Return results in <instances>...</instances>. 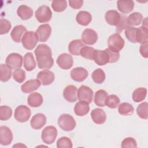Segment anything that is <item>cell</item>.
Returning <instances> with one entry per match:
<instances>
[{"mask_svg":"<svg viewBox=\"0 0 148 148\" xmlns=\"http://www.w3.org/2000/svg\"><path fill=\"white\" fill-rule=\"evenodd\" d=\"M35 16L39 23H47L52 17V12L48 6L42 5L35 11Z\"/></svg>","mask_w":148,"mask_h":148,"instance_id":"5","label":"cell"},{"mask_svg":"<svg viewBox=\"0 0 148 148\" xmlns=\"http://www.w3.org/2000/svg\"><path fill=\"white\" fill-rule=\"evenodd\" d=\"M90 110L89 103L86 101H80L74 107V112L78 116H83L87 114Z\"/></svg>","mask_w":148,"mask_h":148,"instance_id":"24","label":"cell"},{"mask_svg":"<svg viewBox=\"0 0 148 148\" xmlns=\"http://www.w3.org/2000/svg\"><path fill=\"white\" fill-rule=\"evenodd\" d=\"M148 39V29L146 27L141 26L137 28L136 34V42L143 43L147 41Z\"/></svg>","mask_w":148,"mask_h":148,"instance_id":"33","label":"cell"},{"mask_svg":"<svg viewBox=\"0 0 148 148\" xmlns=\"http://www.w3.org/2000/svg\"><path fill=\"white\" fill-rule=\"evenodd\" d=\"M120 103L119 98L114 94L108 95L105 101V105L111 109L116 108Z\"/></svg>","mask_w":148,"mask_h":148,"instance_id":"37","label":"cell"},{"mask_svg":"<svg viewBox=\"0 0 148 148\" xmlns=\"http://www.w3.org/2000/svg\"><path fill=\"white\" fill-rule=\"evenodd\" d=\"M17 14L21 20H27L32 16L33 10L30 7L25 5H21L18 6L17 10Z\"/></svg>","mask_w":148,"mask_h":148,"instance_id":"26","label":"cell"},{"mask_svg":"<svg viewBox=\"0 0 148 148\" xmlns=\"http://www.w3.org/2000/svg\"><path fill=\"white\" fill-rule=\"evenodd\" d=\"M134 111V109L132 105L127 102L121 103L118 106V112L121 115H131L133 113Z\"/></svg>","mask_w":148,"mask_h":148,"instance_id":"35","label":"cell"},{"mask_svg":"<svg viewBox=\"0 0 148 148\" xmlns=\"http://www.w3.org/2000/svg\"><path fill=\"white\" fill-rule=\"evenodd\" d=\"M26 31L27 29L23 25H17L15 26L10 33L12 40L16 43H20L21 40H22L23 35L26 32Z\"/></svg>","mask_w":148,"mask_h":148,"instance_id":"22","label":"cell"},{"mask_svg":"<svg viewBox=\"0 0 148 148\" xmlns=\"http://www.w3.org/2000/svg\"><path fill=\"white\" fill-rule=\"evenodd\" d=\"M147 18L146 17V18H145V20H143V21H142V25H142V26H145V27H147Z\"/></svg>","mask_w":148,"mask_h":148,"instance_id":"51","label":"cell"},{"mask_svg":"<svg viewBox=\"0 0 148 148\" xmlns=\"http://www.w3.org/2000/svg\"><path fill=\"white\" fill-rule=\"evenodd\" d=\"M137 28L134 27H130L125 30V35L127 39L132 43H136V34Z\"/></svg>","mask_w":148,"mask_h":148,"instance_id":"43","label":"cell"},{"mask_svg":"<svg viewBox=\"0 0 148 148\" xmlns=\"http://www.w3.org/2000/svg\"><path fill=\"white\" fill-rule=\"evenodd\" d=\"M76 21L81 25L86 26L91 21V14L87 11H80L76 17Z\"/></svg>","mask_w":148,"mask_h":148,"instance_id":"27","label":"cell"},{"mask_svg":"<svg viewBox=\"0 0 148 148\" xmlns=\"http://www.w3.org/2000/svg\"><path fill=\"white\" fill-rule=\"evenodd\" d=\"M93 60L98 65H104L109 62V56L106 50H95Z\"/></svg>","mask_w":148,"mask_h":148,"instance_id":"15","label":"cell"},{"mask_svg":"<svg viewBox=\"0 0 148 148\" xmlns=\"http://www.w3.org/2000/svg\"><path fill=\"white\" fill-rule=\"evenodd\" d=\"M91 77L95 83L101 84L105 81L106 76L104 71L102 69L98 68L93 71L91 75Z\"/></svg>","mask_w":148,"mask_h":148,"instance_id":"36","label":"cell"},{"mask_svg":"<svg viewBox=\"0 0 148 148\" xmlns=\"http://www.w3.org/2000/svg\"><path fill=\"white\" fill-rule=\"evenodd\" d=\"M12 69L6 64H2L0 65V79L2 82L8 81L12 76Z\"/></svg>","mask_w":148,"mask_h":148,"instance_id":"34","label":"cell"},{"mask_svg":"<svg viewBox=\"0 0 148 148\" xmlns=\"http://www.w3.org/2000/svg\"><path fill=\"white\" fill-rule=\"evenodd\" d=\"M124 40L118 33L111 35L108 39V49L114 52L121 51L124 47Z\"/></svg>","mask_w":148,"mask_h":148,"instance_id":"2","label":"cell"},{"mask_svg":"<svg viewBox=\"0 0 148 148\" xmlns=\"http://www.w3.org/2000/svg\"><path fill=\"white\" fill-rule=\"evenodd\" d=\"M57 130L53 125L46 127L42 131L41 138L43 142L47 145L53 143L57 136Z\"/></svg>","mask_w":148,"mask_h":148,"instance_id":"6","label":"cell"},{"mask_svg":"<svg viewBox=\"0 0 148 148\" xmlns=\"http://www.w3.org/2000/svg\"><path fill=\"white\" fill-rule=\"evenodd\" d=\"M83 3V1L82 0H69V6L75 9H80L82 6Z\"/></svg>","mask_w":148,"mask_h":148,"instance_id":"50","label":"cell"},{"mask_svg":"<svg viewBox=\"0 0 148 148\" xmlns=\"http://www.w3.org/2000/svg\"><path fill=\"white\" fill-rule=\"evenodd\" d=\"M36 34L39 42H45L49 38L51 33V28L48 24H42L36 30Z\"/></svg>","mask_w":148,"mask_h":148,"instance_id":"11","label":"cell"},{"mask_svg":"<svg viewBox=\"0 0 148 148\" xmlns=\"http://www.w3.org/2000/svg\"><path fill=\"white\" fill-rule=\"evenodd\" d=\"M109 56V63H114L117 62L119 58H120V54L119 52H114L110 50H109L108 48L106 49Z\"/></svg>","mask_w":148,"mask_h":148,"instance_id":"48","label":"cell"},{"mask_svg":"<svg viewBox=\"0 0 148 148\" xmlns=\"http://www.w3.org/2000/svg\"><path fill=\"white\" fill-rule=\"evenodd\" d=\"M59 127L65 131H71L76 127V123L73 117L69 114H62L58 119Z\"/></svg>","mask_w":148,"mask_h":148,"instance_id":"3","label":"cell"},{"mask_svg":"<svg viewBox=\"0 0 148 148\" xmlns=\"http://www.w3.org/2000/svg\"><path fill=\"white\" fill-rule=\"evenodd\" d=\"M116 31L117 33L121 32L124 29H126L127 28L130 27L127 21V17L124 14H121V20L119 24L116 26Z\"/></svg>","mask_w":148,"mask_h":148,"instance_id":"47","label":"cell"},{"mask_svg":"<svg viewBox=\"0 0 148 148\" xmlns=\"http://www.w3.org/2000/svg\"><path fill=\"white\" fill-rule=\"evenodd\" d=\"M137 114L141 119H147L148 118V103L146 102L141 103L136 108Z\"/></svg>","mask_w":148,"mask_h":148,"instance_id":"39","label":"cell"},{"mask_svg":"<svg viewBox=\"0 0 148 148\" xmlns=\"http://www.w3.org/2000/svg\"><path fill=\"white\" fill-rule=\"evenodd\" d=\"M13 140V134L9 128L6 126L0 127V143L2 145L7 146L11 143Z\"/></svg>","mask_w":148,"mask_h":148,"instance_id":"14","label":"cell"},{"mask_svg":"<svg viewBox=\"0 0 148 148\" xmlns=\"http://www.w3.org/2000/svg\"><path fill=\"white\" fill-rule=\"evenodd\" d=\"M46 123V117L43 113L35 114L30 121V124L32 128L39 130L42 128Z\"/></svg>","mask_w":148,"mask_h":148,"instance_id":"18","label":"cell"},{"mask_svg":"<svg viewBox=\"0 0 148 148\" xmlns=\"http://www.w3.org/2000/svg\"><path fill=\"white\" fill-rule=\"evenodd\" d=\"M38 37L34 31H27L23 36L21 42L23 47L27 50H32L38 42Z\"/></svg>","mask_w":148,"mask_h":148,"instance_id":"4","label":"cell"},{"mask_svg":"<svg viewBox=\"0 0 148 148\" xmlns=\"http://www.w3.org/2000/svg\"><path fill=\"white\" fill-rule=\"evenodd\" d=\"M139 51L142 56L145 58H147L148 57V42L147 41H146L141 44L140 48H139Z\"/></svg>","mask_w":148,"mask_h":148,"instance_id":"49","label":"cell"},{"mask_svg":"<svg viewBox=\"0 0 148 148\" xmlns=\"http://www.w3.org/2000/svg\"><path fill=\"white\" fill-rule=\"evenodd\" d=\"M93 91L88 86L85 85L81 86L77 90V98L79 101H83L91 103L92 101Z\"/></svg>","mask_w":148,"mask_h":148,"instance_id":"9","label":"cell"},{"mask_svg":"<svg viewBox=\"0 0 148 148\" xmlns=\"http://www.w3.org/2000/svg\"><path fill=\"white\" fill-rule=\"evenodd\" d=\"M54 73L48 69L41 71L37 75V79L43 86H47L51 84L54 82Z\"/></svg>","mask_w":148,"mask_h":148,"instance_id":"13","label":"cell"},{"mask_svg":"<svg viewBox=\"0 0 148 148\" xmlns=\"http://www.w3.org/2000/svg\"><path fill=\"white\" fill-rule=\"evenodd\" d=\"M6 64L12 69L20 68L23 65V57L18 53H12L6 58Z\"/></svg>","mask_w":148,"mask_h":148,"instance_id":"8","label":"cell"},{"mask_svg":"<svg viewBox=\"0 0 148 148\" xmlns=\"http://www.w3.org/2000/svg\"><path fill=\"white\" fill-rule=\"evenodd\" d=\"M108 95V92L104 90L101 89L96 91L94 96V102L95 105L98 106L104 107L105 106V101Z\"/></svg>","mask_w":148,"mask_h":148,"instance_id":"30","label":"cell"},{"mask_svg":"<svg viewBox=\"0 0 148 148\" xmlns=\"http://www.w3.org/2000/svg\"><path fill=\"white\" fill-rule=\"evenodd\" d=\"M117 8L120 12L124 14H127L133 10L134 7V2L132 0L130 1H121L117 2Z\"/></svg>","mask_w":148,"mask_h":148,"instance_id":"23","label":"cell"},{"mask_svg":"<svg viewBox=\"0 0 148 148\" xmlns=\"http://www.w3.org/2000/svg\"><path fill=\"white\" fill-rule=\"evenodd\" d=\"M143 16L140 13L134 12L127 17V21L129 26H138L142 20Z\"/></svg>","mask_w":148,"mask_h":148,"instance_id":"31","label":"cell"},{"mask_svg":"<svg viewBox=\"0 0 148 148\" xmlns=\"http://www.w3.org/2000/svg\"><path fill=\"white\" fill-rule=\"evenodd\" d=\"M91 117L97 124H103L106 120V114L105 111L101 108H95L91 112Z\"/></svg>","mask_w":148,"mask_h":148,"instance_id":"21","label":"cell"},{"mask_svg":"<svg viewBox=\"0 0 148 148\" xmlns=\"http://www.w3.org/2000/svg\"><path fill=\"white\" fill-rule=\"evenodd\" d=\"M35 54L40 69H49L54 65L52 52L50 47L46 44H39L35 50Z\"/></svg>","mask_w":148,"mask_h":148,"instance_id":"1","label":"cell"},{"mask_svg":"<svg viewBox=\"0 0 148 148\" xmlns=\"http://www.w3.org/2000/svg\"><path fill=\"white\" fill-rule=\"evenodd\" d=\"M87 71L83 67H76L71 71V77L75 82H81L84 80L88 76Z\"/></svg>","mask_w":148,"mask_h":148,"instance_id":"17","label":"cell"},{"mask_svg":"<svg viewBox=\"0 0 148 148\" xmlns=\"http://www.w3.org/2000/svg\"><path fill=\"white\" fill-rule=\"evenodd\" d=\"M12 25L10 22L6 19L1 18L0 20V34L1 35L6 34L11 29Z\"/></svg>","mask_w":148,"mask_h":148,"instance_id":"45","label":"cell"},{"mask_svg":"<svg viewBox=\"0 0 148 148\" xmlns=\"http://www.w3.org/2000/svg\"><path fill=\"white\" fill-rule=\"evenodd\" d=\"M27 103L29 106L32 108L39 107L43 103V97L38 92H32L28 97Z\"/></svg>","mask_w":148,"mask_h":148,"instance_id":"25","label":"cell"},{"mask_svg":"<svg viewBox=\"0 0 148 148\" xmlns=\"http://www.w3.org/2000/svg\"><path fill=\"white\" fill-rule=\"evenodd\" d=\"M95 49L90 46H83L80 50V54L84 58L92 60L95 53Z\"/></svg>","mask_w":148,"mask_h":148,"instance_id":"38","label":"cell"},{"mask_svg":"<svg viewBox=\"0 0 148 148\" xmlns=\"http://www.w3.org/2000/svg\"><path fill=\"white\" fill-rule=\"evenodd\" d=\"M12 116V110L8 106H1L0 107V120L6 121L9 120Z\"/></svg>","mask_w":148,"mask_h":148,"instance_id":"41","label":"cell"},{"mask_svg":"<svg viewBox=\"0 0 148 148\" xmlns=\"http://www.w3.org/2000/svg\"><path fill=\"white\" fill-rule=\"evenodd\" d=\"M105 20L109 25L117 26L121 20V14L115 10H110L106 12L105 15Z\"/></svg>","mask_w":148,"mask_h":148,"instance_id":"19","label":"cell"},{"mask_svg":"<svg viewBox=\"0 0 148 148\" xmlns=\"http://www.w3.org/2000/svg\"><path fill=\"white\" fill-rule=\"evenodd\" d=\"M72 146L71 140L66 136L61 137L57 141V147L58 148H72Z\"/></svg>","mask_w":148,"mask_h":148,"instance_id":"42","label":"cell"},{"mask_svg":"<svg viewBox=\"0 0 148 148\" xmlns=\"http://www.w3.org/2000/svg\"><path fill=\"white\" fill-rule=\"evenodd\" d=\"M24 66L27 71H31L36 67V62L32 53H27L24 56Z\"/></svg>","mask_w":148,"mask_h":148,"instance_id":"29","label":"cell"},{"mask_svg":"<svg viewBox=\"0 0 148 148\" xmlns=\"http://www.w3.org/2000/svg\"><path fill=\"white\" fill-rule=\"evenodd\" d=\"M13 77L17 82L23 83L25 79V72L21 68L16 69L13 73Z\"/></svg>","mask_w":148,"mask_h":148,"instance_id":"44","label":"cell"},{"mask_svg":"<svg viewBox=\"0 0 148 148\" xmlns=\"http://www.w3.org/2000/svg\"><path fill=\"white\" fill-rule=\"evenodd\" d=\"M64 98L69 102H74L77 99V88L74 85H68L63 91Z\"/></svg>","mask_w":148,"mask_h":148,"instance_id":"16","label":"cell"},{"mask_svg":"<svg viewBox=\"0 0 148 148\" xmlns=\"http://www.w3.org/2000/svg\"><path fill=\"white\" fill-rule=\"evenodd\" d=\"M83 46L84 45L81 40L75 39L69 43L68 51L72 55L79 56L80 55V50Z\"/></svg>","mask_w":148,"mask_h":148,"instance_id":"28","label":"cell"},{"mask_svg":"<svg viewBox=\"0 0 148 148\" xmlns=\"http://www.w3.org/2000/svg\"><path fill=\"white\" fill-rule=\"evenodd\" d=\"M31 114V110L28 106L20 105L16 108L14 116L17 121L20 123H24L29 119Z\"/></svg>","mask_w":148,"mask_h":148,"instance_id":"7","label":"cell"},{"mask_svg":"<svg viewBox=\"0 0 148 148\" xmlns=\"http://www.w3.org/2000/svg\"><path fill=\"white\" fill-rule=\"evenodd\" d=\"M98 39V35L97 32L92 29H85L82 35V42L88 45H92L96 43Z\"/></svg>","mask_w":148,"mask_h":148,"instance_id":"12","label":"cell"},{"mask_svg":"<svg viewBox=\"0 0 148 148\" xmlns=\"http://www.w3.org/2000/svg\"><path fill=\"white\" fill-rule=\"evenodd\" d=\"M51 7L54 11L56 12H61L64 11L67 7V2L65 0L53 1Z\"/></svg>","mask_w":148,"mask_h":148,"instance_id":"40","label":"cell"},{"mask_svg":"<svg viewBox=\"0 0 148 148\" xmlns=\"http://www.w3.org/2000/svg\"><path fill=\"white\" fill-rule=\"evenodd\" d=\"M122 148H129V147H136L137 143L134 138L132 137H128L125 138L121 142Z\"/></svg>","mask_w":148,"mask_h":148,"instance_id":"46","label":"cell"},{"mask_svg":"<svg viewBox=\"0 0 148 148\" xmlns=\"http://www.w3.org/2000/svg\"><path fill=\"white\" fill-rule=\"evenodd\" d=\"M147 89L145 87H139L135 89L132 93V100L135 102L143 101L146 97Z\"/></svg>","mask_w":148,"mask_h":148,"instance_id":"32","label":"cell"},{"mask_svg":"<svg viewBox=\"0 0 148 148\" xmlns=\"http://www.w3.org/2000/svg\"><path fill=\"white\" fill-rule=\"evenodd\" d=\"M57 64L59 67L62 69H69L73 66V58L72 56L68 53L60 54L57 59Z\"/></svg>","mask_w":148,"mask_h":148,"instance_id":"10","label":"cell"},{"mask_svg":"<svg viewBox=\"0 0 148 148\" xmlns=\"http://www.w3.org/2000/svg\"><path fill=\"white\" fill-rule=\"evenodd\" d=\"M40 84L41 83L38 79H31L21 86V90L24 93H30L37 90Z\"/></svg>","mask_w":148,"mask_h":148,"instance_id":"20","label":"cell"}]
</instances>
